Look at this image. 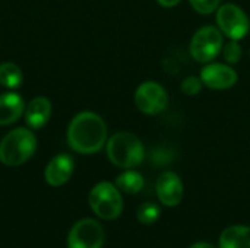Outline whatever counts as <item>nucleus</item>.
<instances>
[{
    "label": "nucleus",
    "mask_w": 250,
    "mask_h": 248,
    "mask_svg": "<svg viewBox=\"0 0 250 248\" xmlns=\"http://www.w3.org/2000/svg\"><path fill=\"white\" fill-rule=\"evenodd\" d=\"M67 143L75 152L82 155L100 152L107 143V126L104 120L92 111L76 114L67 127Z\"/></svg>",
    "instance_id": "f257e3e1"
},
{
    "label": "nucleus",
    "mask_w": 250,
    "mask_h": 248,
    "mask_svg": "<svg viewBox=\"0 0 250 248\" xmlns=\"http://www.w3.org/2000/svg\"><path fill=\"white\" fill-rule=\"evenodd\" d=\"M107 156L119 168L132 170L139 167L145 158V148L141 139L130 132H117L105 143Z\"/></svg>",
    "instance_id": "f03ea898"
},
{
    "label": "nucleus",
    "mask_w": 250,
    "mask_h": 248,
    "mask_svg": "<svg viewBox=\"0 0 250 248\" xmlns=\"http://www.w3.org/2000/svg\"><path fill=\"white\" fill-rule=\"evenodd\" d=\"M37 149V137L28 129H15L0 142V162L6 167L25 164Z\"/></svg>",
    "instance_id": "7ed1b4c3"
},
{
    "label": "nucleus",
    "mask_w": 250,
    "mask_h": 248,
    "mask_svg": "<svg viewBox=\"0 0 250 248\" xmlns=\"http://www.w3.org/2000/svg\"><path fill=\"white\" fill-rule=\"evenodd\" d=\"M120 193L122 191L116 187V184L101 181L89 191V208L98 218L104 221L117 219L123 212V197Z\"/></svg>",
    "instance_id": "20e7f679"
},
{
    "label": "nucleus",
    "mask_w": 250,
    "mask_h": 248,
    "mask_svg": "<svg viewBox=\"0 0 250 248\" xmlns=\"http://www.w3.org/2000/svg\"><path fill=\"white\" fill-rule=\"evenodd\" d=\"M224 45V35L220 31V28L214 26V25H207L199 28L192 39H190V45H189V51L190 56L198 61V63H211L214 61Z\"/></svg>",
    "instance_id": "39448f33"
},
{
    "label": "nucleus",
    "mask_w": 250,
    "mask_h": 248,
    "mask_svg": "<svg viewBox=\"0 0 250 248\" xmlns=\"http://www.w3.org/2000/svg\"><path fill=\"white\" fill-rule=\"evenodd\" d=\"M217 25L223 35L234 41L243 39L250 31L246 12L234 3H224L217 9Z\"/></svg>",
    "instance_id": "423d86ee"
},
{
    "label": "nucleus",
    "mask_w": 250,
    "mask_h": 248,
    "mask_svg": "<svg viewBox=\"0 0 250 248\" xmlns=\"http://www.w3.org/2000/svg\"><path fill=\"white\" fill-rule=\"evenodd\" d=\"M168 95L163 85L155 80L142 82L135 92V105L146 115H157L166 110Z\"/></svg>",
    "instance_id": "0eeeda50"
},
{
    "label": "nucleus",
    "mask_w": 250,
    "mask_h": 248,
    "mask_svg": "<svg viewBox=\"0 0 250 248\" xmlns=\"http://www.w3.org/2000/svg\"><path fill=\"white\" fill-rule=\"evenodd\" d=\"M104 231L94 219L78 221L67 235V248H103Z\"/></svg>",
    "instance_id": "6e6552de"
},
{
    "label": "nucleus",
    "mask_w": 250,
    "mask_h": 248,
    "mask_svg": "<svg viewBox=\"0 0 250 248\" xmlns=\"http://www.w3.org/2000/svg\"><path fill=\"white\" fill-rule=\"evenodd\" d=\"M202 83L215 91L230 89L237 83V72L227 63H207L199 75Z\"/></svg>",
    "instance_id": "1a4fd4ad"
},
{
    "label": "nucleus",
    "mask_w": 250,
    "mask_h": 248,
    "mask_svg": "<svg viewBox=\"0 0 250 248\" xmlns=\"http://www.w3.org/2000/svg\"><path fill=\"white\" fill-rule=\"evenodd\" d=\"M157 196L164 206L174 208L183 199V183L176 172H163L157 180Z\"/></svg>",
    "instance_id": "9d476101"
},
{
    "label": "nucleus",
    "mask_w": 250,
    "mask_h": 248,
    "mask_svg": "<svg viewBox=\"0 0 250 248\" xmlns=\"http://www.w3.org/2000/svg\"><path fill=\"white\" fill-rule=\"evenodd\" d=\"M73 170H75L73 158L67 153H60V155H56L45 167L44 178L48 186L60 187V186H64L70 180Z\"/></svg>",
    "instance_id": "9b49d317"
},
{
    "label": "nucleus",
    "mask_w": 250,
    "mask_h": 248,
    "mask_svg": "<svg viewBox=\"0 0 250 248\" xmlns=\"http://www.w3.org/2000/svg\"><path fill=\"white\" fill-rule=\"evenodd\" d=\"M51 115V102L44 96L34 98L25 107V123L29 129L38 130L47 124Z\"/></svg>",
    "instance_id": "f8f14e48"
},
{
    "label": "nucleus",
    "mask_w": 250,
    "mask_h": 248,
    "mask_svg": "<svg viewBox=\"0 0 250 248\" xmlns=\"http://www.w3.org/2000/svg\"><path fill=\"white\" fill-rule=\"evenodd\" d=\"M25 113V102L19 94L4 92L0 95V126H9Z\"/></svg>",
    "instance_id": "ddd939ff"
},
{
    "label": "nucleus",
    "mask_w": 250,
    "mask_h": 248,
    "mask_svg": "<svg viewBox=\"0 0 250 248\" xmlns=\"http://www.w3.org/2000/svg\"><path fill=\"white\" fill-rule=\"evenodd\" d=\"M220 248H250V227L233 225L223 231Z\"/></svg>",
    "instance_id": "4468645a"
},
{
    "label": "nucleus",
    "mask_w": 250,
    "mask_h": 248,
    "mask_svg": "<svg viewBox=\"0 0 250 248\" xmlns=\"http://www.w3.org/2000/svg\"><path fill=\"white\" fill-rule=\"evenodd\" d=\"M145 180L142 177V174H139L138 171L132 170H126L125 172H122L117 178H116V187L126 194H136L144 189Z\"/></svg>",
    "instance_id": "2eb2a0df"
},
{
    "label": "nucleus",
    "mask_w": 250,
    "mask_h": 248,
    "mask_svg": "<svg viewBox=\"0 0 250 248\" xmlns=\"http://www.w3.org/2000/svg\"><path fill=\"white\" fill-rule=\"evenodd\" d=\"M22 82H23V75L18 64L10 61L0 64V83L4 88L16 89L22 85Z\"/></svg>",
    "instance_id": "dca6fc26"
},
{
    "label": "nucleus",
    "mask_w": 250,
    "mask_h": 248,
    "mask_svg": "<svg viewBox=\"0 0 250 248\" xmlns=\"http://www.w3.org/2000/svg\"><path fill=\"white\" fill-rule=\"evenodd\" d=\"M160 215H161V209L155 203H151V202L142 203L136 212L138 221L144 225H151V224L157 222Z\"/></svg>",
    "instance_id": "f3484780"
},
{
    "label": "nucleus",
    "mask_w": 250,
    "mask_h": 248,
    "mask_svg": "<svg viewBox=\"0 0 250 248\" xmlns=\"http://www.w3.org/2000/svg\"><path fill=\"white\" fill-rule=\"evenodd\" d=\"M221 53L224 56V60L230 66L231 64H237L242 60V56H243L242 45L239 44V41H234V39H230L227 44H224Z\"/></svg>",
    "instance_id": "a211bd4d"
},
{
    "label": "nucleus",
    "mask_w": 250,
    "mask_h": 248,
    "mask_svg": "<svg viewBox=\"0 0 250 248\" xmlns=\"http://www.w3.org/2000/svg\"><path fill=\"white\" fill-rule=\"evenodd\" d=\"M202 86H204V83H202L201 77H198V76H188V77L183 79L180 89H182V92L185 95L195 96V95H198L202 91Z\"/></svg>",
    "instance_id": "6ab92c4d"
},
{
    "label": "nucleus",
    "mask_w": 250,
    "mask_h": 248,
    "mask_svg": "<svg viewBox=\"0 0 250 248\" xmlns=\"http://www.w3.org/2000/svg\"><path fill=\"white\" fill-rule=\"evenodd\" d=\"M189 3L199 15H211L220 7L221 0H189Z\"/></svg>",
    "instance_id": "aec40b11"
},
{
    "label": "nucleus",
    "mask_w": 250,
    "mask_h": 248,
    "mask_svg": "<svg viewBox=\"0 0 250 248\" xmlns=\"http://www.w3.org/2000/svg\"><path fill=\"white\" fill-rule=\"evenodd\" d=\"M182 0H157V3L160 4V6H163V7H174V6H177L179 3H180Z\"/></svg>",
    "instance_id": "412c9836"
},
{
    "label": "nucleus",
    "mask_w": 250,
    "mask_h": 248,
    "mask_svg": "<svg viewBox=\"0 0 250 248\" xmlns=\"http://www.w3.org/2000/svg\"><path fill=\"white\" fill-rule=\"evenodd\" d=\"M189 248H215L212 244H208V243H196L193 246H190Z\"/></svg>",
    "instance_id": "4be33fe9"
}]
</instances>
